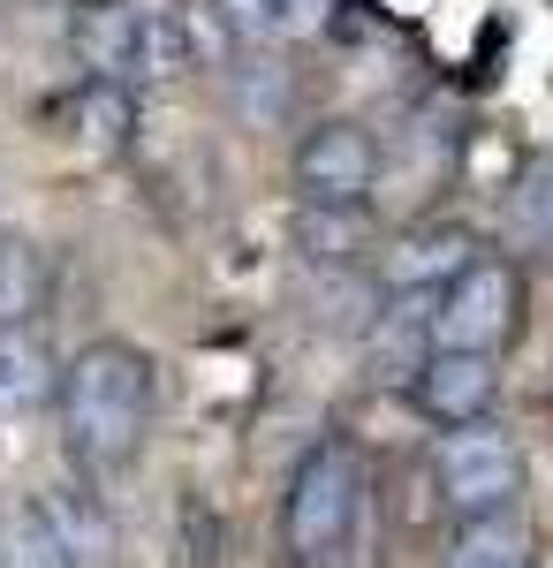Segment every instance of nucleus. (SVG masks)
Wrapping results in <instances>:
<instances>
[{"mask_svg": "<svg viewBox=\"0 0 553 568\" xmlns=\"http://www.w3.org/2000/svg\"><path fill=\"white\" fill-rule=\"evenodd\" d=\"M53 387H61V447L77 478H114L122 463H137V447L152 433V356L137 342L77 349Z\"/></svg>", "mask_w": 553, "mask_h": 568, "instance_id": "obj_1", "label": "nucleus"}, {"mask_svg": "<svg viewBox=\"0 0 553 568\" xmlns=\"http://www.w3.org/2000/svg\"><path fill=\"white\" fill-rule=\"evenodd\" d=\"M364 493H372V470L349 439H319L296 463V478H289V546H296L303 568H326L356 538Z\"/></svg>", "mask_w": 553, "mask_h": 568, "instance_id": "obj_2", "label": "nucleus"}, {"mask_svg": "<svg viewBox=\"0 0 553 568\" xmlns=\"http://www.w3.org/2000/svg\"><path fill=\"white\" fill-rule=\"evenodd\" d=\"M523 326V273L509 258H477L463 265L440 296H432V349H463V356H493Z\"/></svg>", "mask_w": 553, "mask_h": 568, "instance_id": "obj_3", "label": "nucleus"}, {"mask_svg": "<svg viewBox=\"0 0 553 568\" xmlns=\"http://www.w3.org/2000/svg\"><path fill=\"white\" fill-rule=\"evenodd\" d=\"M432 478H440V500H448L455 524L509 516L515 493H523V447L501 425H455L432 455Z\"/></svg>", "mask_w": 553, "mask_h": 568, "instance_id": "obj_4", "label": "nucleus"}, {"mask_svg": "<svg viewBox=\"0 0 553 568\" xmlns=\"http://www.w3.org/2000/svg\"><path fill=\"white\" fill-rule=\"evenodd\" d=\"M372 182H380V144L356 130V122H319V130H303V144H296L303 205H319V213H364Z\"/></svg>", "mask_w": 553, "mask_h": 568, "instance_id": "obj_5", "label": "nucleus"}, {"mask_svg": "<svg viewBox=\"0 0 553 568\" xmlns=\"http://www.w3.org/2000/svg\"><path fill=\"white\" fill-rule=\"evenodd\" d=\"M463 265H477V243L455 220H425V227H402L380 251V288L386 296H440Z\"/></svg>", "mask_w": 553, "mask_h": 568, "instance_id": "obj_6", "label": "nucleus"}, {"mask_svg": "<svg viewBox=\"0 0 553 568\" xmlns=\"http://www.w3.org/2000/svg\"><path fill=\"white\" fill-rule=\"evenodd\" d=\"M418 409H425L432 425H485V409H493V387H501V364L493 356H463V349H432L418 364Z\"/></svg>", "mask_w": 553, "mask_h": 568, "instance_id": "obj_7", "label": "nucleus"}, {"mask_svg": "<svg viewBox=\"0 0 553 568\" xmlns=\"http://www.w3.org/2000/svg\"><path fill=\"white\" fill-rule=\"evenodd\" d=\"M39 508H46V524H53V538H61L69 568H107L114 561V516H107V500L91 493V478L39 493Z\"/></svg>", "mask_w": 553, "mask_h": 568, "instance_id": "obj_8", "label": "nucleus"}, {"mask_svg": "<svg viewBox=\"0 0 553 568\" xmlns=\"http://www.w3.org/2000/svg\"><path fill=\"white\" fill-rule=\"evenodd\" d=\"M53 394V349L39 326H0V417H31Z\"/></svg>", "mask_w": 553, "mask_h": 568, "instance_id": "obj_9", "label": "nucleus"}, {"mask_svg": "<svg viewBox=\"0 0 553 568\" xmlns=\"http://www.w3.org/2000/svg\"><path fill=\"white\" fill-rule=\"evenodd\" d=\"M69 130H77L84 152H122L129 136H137V91L84 77V84L69 91Z\"/></svg>", "mask_w": 553, "mask_h": 568, "instance_id": "obj_10", "label": "nucleus"}, {"mask_svg": "<svg viewBox=\"0 0 553 568\" xmlns=\"http://www.w3.org/2000/svg\"><path fill=\"white\" fill-rule=\"evenodd\" d=\"M448 568H531V524L523 516H477V524H455L448 538Z\"/></svg>", "mask_w": 553, "mask_h": 568, "instance_id": "obj_11", "label": "nucleus"}, {"mask_svg": "<svg viewBox=\"0 0 553 568\" xmlns=\"http://www.w3.org/2000/svg\"><path fill=\"white\" fill-rule=\"evenodd\" d=\"M46 304V251L23 235H0V326H31Z\"/></svg>", "mask_w": 553, "mask_h": 568, "instance_id": "obj_12", "label": "nucleus"}, {"mask_svg": "<svg viewBox=\"0 0 553 568\" xmlns=\"http://www.w3.org/2000/svg\"><path fill=\"white\" fill-rule=\"evenodd\" d=\"M168 8H174V31H182L190 69H213V77H228V69H235V53H243V39L228 31V16H220L213 0H168Z\"/></svg>", "mask_w": 553, "mask_h": 568, "instance_id": "obj_13", "label": "nucleus"}, {"mask_svg": "<svg viewBox=\"0 0 553 568\" xmlns=\"http://www.w3.org/2000/svg\"><path fill=\"white\" fill-rule=\"evenodd\" d=\"M0 568H69V554H61V538H53V524H46V508H39V493L0 516Z\"/></svg>", "mask_w": 553, "mask_h": 568, "instance_id": "obj_14", "label": "nucleus"}, {"mask_svg": "<svg viewBox=\"0 0 553 568\" xmlns=\"http://www.w3.org/2000/svg\"><path fill=\"white\" fill-rule=\"evenodd\" d=\"M509 227L523 243H553V160H531L509 190Z\"/></svg>", "mask_w": 553, "mask_h": 568, "instance_id": "obj_15", "label": "nucleus"}, {"mask_svg": "<svg viewBox=\"0 0 553 568\" xmlns=\"http://www.w3.org/2000/svg\"><path fill=\"white\" fill-rule=\"evenodd\" d=\"M356 227H364V213H319V205H303L296 213V251L311 265H349Z\"/></svg>", "mask_w": 553, "mask_h": 568, "instance_id": "obj_16", "label": "nucleus"}, {"mask_svg": "<svg viewBox=\"0 0 553 568\" xmlns=\"http://www.w3.org/2000/svg\"><path fill=\"white\" fill-rule=\"evenodd\" d=\"M220 16H228V31H235V39L251 45V39H265V31H273V0H213Z\"/></svg>", "mask_w": 553, "mask_h": 568, "instance_id": "obj_17", "label": "nucleus"}, {"mask_svg": "<svg viewBox=\"0 0 553 568\" xmlns=\"http://www.w3.org/2000/svg\"><path fill=\"white\" fill-rule=\"evenodd\" d=\"M326 8H334V0H273V31H289V39H311V31L326 23Z\"/></svg>", "mask_w": 553, "mask_h": 568, "instance_id": "obj_18", "label": "nucleus"}, {"mask_svg": "<svg viewBox=\"0 0 553 568\" xmlns=\"http://www.w3.org/2000/svg\"><path fill=\"white\" fill-rule=\"evenodd\" d=\"M326 568H334V561H326Z\"/></svg>", "mask_w": 553, "mask_h": 568, "instance_id": "obj_19", "label": "nucleus"}]
</instances>
